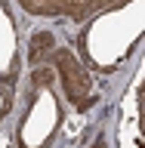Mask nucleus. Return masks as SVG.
Returning <instances> with one entry per match:
<instances>
[{"instance_id":"obj_2","label":"nucleus","mask_w":145,"mask_h":148,"mask_svg":"<svg viewBox=\"0 0 145 148\" xmlns=\"http://www.w3.org/2000/svg\"><path fill=\"white\" fill-rule=\"evenodd\" d=\"M19 3L34 16H68L74 22H83L114 0H19Z\"/></svg>"},{"instance_id":"obj_4","label":"nucleus","mask_w":145,"mask_h":148,"mask_svg":"<svg viewBox=\"0 0 145 148\" xmlns=\"http://www.w3.org/2000/svg\"><path fill=\"white\" fill-rule=\"evenodd\" d=\"M93 148H105V139H99V142H96V145H93Z\"/></svg>"},{"instance_id":"obj_1","label":"nucleus","mask_w":145,"mask_h":148,"mask_svg":"<svg viewBox=\"0 0 145 148\" xmlns=\"http://www.w3.org/2000/svg\"><path fill=\"white\" fill-rule=\"evenodd\" d=\"M49 68H53V74L62 80V90H65V96H68V102H71L74 108L83 111V108H90L93 102H96L90 74L77 62V56H74L71 49H56V53L49 56Z\"/></svg>"},{"instance_id":"obj_3","label":"nucleus","mask_w":145,"mask_h":148,"mask_svg":"<svg viewBox=\"0 0 145 148\" xmlns=\"http://www.w3.org/2000/svg\"><path fill=\"white\" fill-rule=\"evenodd\" d=\"M49 56H53V34H49V31L34 34L31 49H28V62H31V65H40L43 59H49Z\"/></svg>"}]
</instances>
